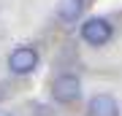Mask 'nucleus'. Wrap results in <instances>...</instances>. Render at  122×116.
I'll use <instances>...</instances> for the list:
<instances>
[{"label": "nucleus", "mask_w": 122, "mask_h": 116, "mask_svg": "<svg viewBox=\"0 0 122 116\" xmlns=\"http://www.w3.org/2000/svg\"><path fill=\"white\" fill-rule=\"evenodd\" d=\"M84 11V0H60L57 3V16L62 22H76Z\"/></svg>", "instance_id": "obj_5"}, {"label": "nucleus", "mask_w": 122, "mask_h": 116, "mask_svg": "<svg viewBox=\"0 0 122 116\" xmlns=\"http://www.w3.org/2000/svg\"><path fill=\"white\" fill-rule=\"evenodd\" d=\"M0 116H11V113H8V111H0Z\"/></svg>", "instance_id": "obj_6"}, {"label": "nucleus", "mask_w": 122, "mask_h": 116, "mask_svg": "<svg viewBox=\"0 0 122 116\" xmlns=\"http://www.w3.org/2000/svg\"><path fill=\"white\" fill-rule=\"evenodd\" d=\"M35 65H38V54H35V49H30V46H19V49H14L11 57H8V68H11V73H16V76H27V73H33Z\"/></svg>", "instance_id": "obj_3"}, {"label": "nucleus", "mask_w": 122, "mask_h": 116, "mask_svg": "<svg viewBox=\"0 0 122 116\" xmlns=\"http://www.w3.org/2000/svg\"><path fill=\"white\" fill-rule=\"evenodd\" d=\"M90 116H119V105L111 95H95L90 100Z\"/></svg>", "instance_id": "obj_4"}, {"label": "nucleus", "mask_w": 122, "mask_h": 116, "mask_svg": "<svg viewBox=\"0 0 122 116\" xmlns=\"http://www.w3.org/2000/svg\"><path fill=\"white\" fill-rule=\"evenodd\" d=\"M79 95H81V81H79L76 76L62 73V76L54 78V84H52V97L57 100V103H73V100H79Z\"/></svg>", "instance_id": "obj_1"}, {"label": "nucleus", "mask_w": 122, "mask_h": 116, "mask_svg": "<svg viewBox=\"0 0 122 116\" xmlns=\"http://www.w3.org/2000/svg\"><path fill=\"white\" fill-rule=\"evenodd\" d=\"M81 38L90 43V46H103L106 41L111 38V24L103 16H92L81 24Z\"/></svg>", "instance_id": "obj_2"}]
</instances>
